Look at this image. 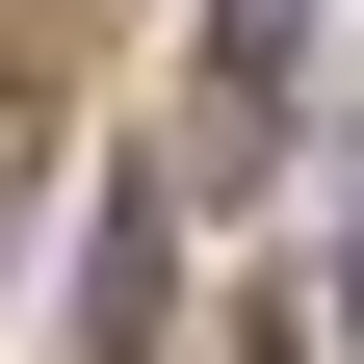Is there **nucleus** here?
I'll use <instances>...</instances> for the list:
<instances>
[{
    "instance_id": "nucleus-1",
    "label": "nucleus",
    "mask_w": 364,
    "mask_h": 364,
    "mask_svg": "<svg viewBox=\"0 0 364 364\" xmlns=\"http://www.w3.org/2000/svg\"><path fill=\"white\" fill-rule=\"evenodd\" d=\"M338 312H364V235H338Z\"/></svg>"
}]
</instances>
